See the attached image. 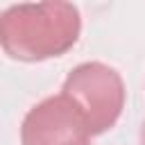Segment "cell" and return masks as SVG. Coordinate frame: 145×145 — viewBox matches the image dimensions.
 Listing matches in <instances>:
<instances>
[{"label":"cell","instance_id":"6da1fadb","mask_svg":"<svg viewBox=\"0 0 145 145\" xmlns=\"http://www.w3.org/2000/svg\"><path fill=\"white\" fill-rule=\"evenodd\" d=\"M82 16L70 2H23L0 14V45L18 61L66 54L79 39Z\"/></svg>","mask_w":145,"mask_h":145},{"label":"cell","instance_id":"277c9868","mask_svg":"<svg viewBox=\"0 0 145 145\" xmlns=\"http://www.w3.org/2000/svg\"><path fill=\"white\" fill-rule=\"evenodd\" d=\"M138 140H140V145H145V122H143V127H140V134H138Z\"/></svg>","mask_w":145,"mask_h":145},{"label":"cell","instance_id":"3957f363","mask_svg":"<svg viewBox=\"0 0 145 145\" xmlns=\"http://www.w3.org/2000/svg\"><path fill=\"white\" fill-rule=\"evenodd\" d=\"M91 138L82 111L63 93L34 104L20 125L23 145H91Z\"/></svg>","mask_w":145,"mask_h":145},{"label":"cell","instance_id":"7a4b0ae2","mask_svg":"<svg viewBox=\"0 0 145 145\" xmlns=\"http://www.w3.org/2000/svg\"><path fill=\"white\" fill-rule=\"evenodd\" d=\"M61 93L82 111L93 136L109 131L125 109V82L120 72L102 61H84L75 66Z\"/></svg>","mask_w":145,"mask_h":145}]
</instances>
